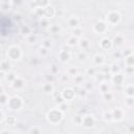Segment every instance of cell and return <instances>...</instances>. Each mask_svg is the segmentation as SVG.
<instances>
[{
  "label": "cell",
  "mask_w": 134,
  "mask_h": 134,
  "mask_svg": "<svg viewBox=\"0 0 134 134\" xmlns=\"http://www.w3.org/2000/svg\"><path fill=\"white\" fill-rule=\"evenodd\" d=\"M110 71H112L114 74H116L117 72L120 71V68H119V66H117L116 64H113L111 67H110Z\"/></svg>",
  "instance_id": "obj_17"
},
{
  "label": "cell",
  "mask_w": 134,
  "mask_h": 134,
  "mask_svg": "<svg viewBox=\"0 0 134 134\" xmlns=\"http://www.w3.org/2000/svg\"><path fill=\"white\" fill-rule=\"evenodd\" d=\"M101 46L105 49H109L110 47H111V41H110L109 39H104V40L101 42Z\"/></svg>",
  "instance_id": "obj_10"
},
{
  "label": "cell",
  "mask_w": 134,
  "mask_h": 134,
  "mask_svg": "<svg viewBox=\"0 0 134 134\" xmlns=\"http://www.w3.org/2000/svg\"><path fill=\"white\" fill-rule=\"evenodd\" d=\"M82 35V29H78L77 27H76V29L73 30V36H76V37H80Z\"/></svg>",
  "instance_id": "obj_20"
},
{
  "label": "cell",
  "mask_w": 134,
  "mask_h": 134,
  "mask_svg": "<svg viewBox=\"0 0 134 134\" xmlns=\"http://www.w3.org/2000/svg\"><path fill=\"white\" fill-rule=\"evenodd\" d=\"M68 24L70 27H73V28H76V27H78L79 25V20L76 18V17H71L68 20Z\"/></svg>",
  "instance_id": "obj_9"
},
{
  "label": "cell",
  "mask_w": 134,
  "mask_h": 134,
  "mask_svg": "<svg viewBox=\"0 0 134 134\" xmlns=\"http://www.w3.org/2000/svg\"><path fill=\"white\" fill-rule=\"evenodd\" d=\"M61 119H62V111L61 110L54 109L48 113V120H49V121H52V123H54V124L60 121Z\"/></svg>",
  "instance_id": "obj_1"
},
{
  "label": "cell",
  "mask_w": 134,
  "mask_h": 134,
  "mask_svg": "<svg viewBox=\"0 0 134 134\" xmlns=\"http://www.w3.org/2000/svg\"><path fill=\"white\" fill-rule=\"evenodd\" d=\"M66 108H67V105H66V104H62L61 107H60V110H61L62 112H64L65 110H66Z\"/></svg>",
  "instance_id": "obj_29"
},
{
  "label": "cell",
  "mask_w": 134,
  "mask_h": 134,
  "mask_svg": "<svg viewBox=\"0 0 134 134\" xmlns=\"http://www.w3.org/2000/svg\"><path fill=\"white\" fill-rule=\"evenodd\" d=\"M83 125L85 126V127H92L93 124H94V120L92 119V116H90V115H87V116H85L84 119H83Z\"/></svg>",
  "instance_id": "obj_5"
},
{
  "label": "cell",
  "mask_w": 134,
  "mask_h": 134,
  "mask_svg": "<svg viewBox=\"0 0 134 134\" xmlns=\"http://www.w3.org/2000/svg\"><path fill=\"white\" fill-rule=\"evenodd\" d=\"M114 42H115V44H121V43L123 42V37H121V36L115 37V40H114Z\"/></svg>",
  "instance_id": "obj_23"
},
{
  "label": "cell",
  "mask_w": 134,
  "mask_h": 134,
  "mask_svg": "<svg viewBox=\"0 0 134 134\" xmlns=\"http://www.w3.org/2000/svg\"><path fill=\"white\" fill-rule=\"evenodd\" d=\"M74 96V91L71 88H67L63 91V98L64 100H72Z\"/></svg>",
  "instance_id": "obj_4"
},
{
  "label": "cell",
  "mask_w": 134,
  "mask_h": 134,
  "mask_svg": "<svg viewBox=\"0 0 134 134\" xmlns=\"http://www.w3.org/2000/svg\"><path fill=\"white\" fill-rule=\"evenodd\" d=\"M126 94L128 96H134V85H130L126 88Z\"/></svg>",
  "instance_id": "obj_12"
},
{
  "label": "cell",
  "mask_w": 134,
  "mask_h": 134,
  "mask_svg": "<svg viewBox=\"0 0 134 134\" xmlns=\"http://www.w3.org/2000/svg\"><path fill=\"white\" fill-rule=\"evenodd\" d=\"M79 94H80V95H85V94H86V90L85 89H81L80 90V93H79Z\"/></svg>",
  "instance_id": "obj_31"
},
{
  "label": "cell",
  "mask_w": 134,
  "mask_h": 134,
  "mask_svg": "<svg viewBox=\"0 0 134 134\" xmlns=\"http://www.w3.org/2000/svg\"><path fill=\"white\" fill-rule=\"evenodd\" d=\"M73 72H76V70H74V69H71V70H70V73H73Z\"/></svg>",
  "instance_id": "obj_34"
},
{
  "label": "cell",
  "mask_w": 134,
  "mask_h": 134,
  "mask_svg": "<svg viewBox=\"0 0 134 134\" xmlns=\"http://www.w3.org/2000/svg\"><path fill=\"white\" fill-rule=\"evenodd\" d=\"M112 80H113V82L115 83V84H121V83L124 82V77H123V74H114L113 76V78H112Z\"/></svg>",
  "instance_id": "obj_8"
},
{
  "label": "cell",
  "mask_w": 134,
  "mask_h": 134,
  "mask_svg": "<svg viewBox=\"0 0 134 134\" xmlns=\"http://www.w3.org/2000/svg\"><path fill=\"white\" fill-rule=\"evenodd\" d=\"M49 29H50V31H53V33L56 34V33H59V31L61 30V27L59 25H56V26H52Z\"/></svg>",
  "instance_id": "obj_18"
},
{
  "label": "cell",
  "mask_w": 134,
  "mask_h": 134,
  "mask_svg": "<svg viewBox=\"0 0 134 134\" xmlns=\"http://www.w3.org/2000/svg\"><path fill=\"white\" fill-rule=\"evenodd\" d=\"M9 54H10V58L13 59V60H17L19 58V54H20V49L18 47H11L10 50H9Z\"/></svg>",
  "instance_id": "obj_3"
},
{
  "label": "cell",
  "mask_w": 134,
  "mask_h": 134,
  "mask_svg": "<svg viewBox=\"0 0 134 134\" xmlns=\"http://www.w3.org/2000/svg\"><path fill=\"white\" fill-rule=\"evenodd\" d=\"M59 59L61 62H67L70 59V54L67 50H61L59 54Z\"/></svg>",
  "instance_id": "obj_6"
},
{
  "label": "cell",
  "mask_w": 134,
  "mask_h": 134,
  "mask_svg": "<svg viewBox=\"0 0 134 134\" xmlns=\"http://www.w3.org/2000/svg\"><path fill=\"white\" fill-rule=\"evenodd\" d=\"M22 33H23V35H28L29 28H28V27H25V28H23V29H22Z\"/></svg>",
  "instance_id": "obj_28"
},
{
  "label": "cell",
  "mask_w": 134,
  "mask_h": 134,
  "mask_svg": "<svg viewBox=\"0 0 134 134\" xmlns=\"http://www.w3.org/2000/svg\"><path fill=\"white\" fill-rule=\"evenodd\" d=\"M68 80H69L68 74H64V76H62V78H61V81L62 82H68Z\"/></svg>",
  "instance_id": "obj_26"
},
{
  "label": "cell",
  "mask_w": 134,
  "mask_h": 134,
  "mask_svg": "<svg viewBox=\"0 0 134 134\" xmlns=\"http://www.w3.org/2000/svg\"><path fill=\"white\" fill-rule=\"evenodd\" d=\"M14 86H15L16 88H20V87H22V86H23V81H22V80H18V79L16 80V79H15Z\"/></svg>",
  "instance_id": "obj_16"
},
{
  "label": "cell",
  "mask_w": 134,
  "mask_h": 134,
  "mask_svg": "<svg viewBox=\"0 0 134 134\" xmlns=\"http://www.w3.org/2000/svg\"><path fill=\"white\" fill-rule=\"evenodd\" d=\"M50 45H52V42H50L49 40H45V41H44V46L49 47Z\"/></svg>",
  "instance_id": "obj_30"
},
{
  "label": "cell",
  "mask_w": 134,
  "mask_h": 134,
  "mask_svg": "<svg viewBox=\"0 0 134 134\" xmlns=\"http://www.w3.org/2000/svg\"><path fill=\"white\" fill-rule=\"evenodd\" d=\"M127 103H128V105H130V106L134 104V98H133V96H129V97H128Z\"/></svg>",
  "instance_id": "obj_25"
},
{
  "label": "cell",
  "mask_w": 134,
  "mask_h": 134,
  "mask_svg": "<svg viewBox=\"0 0 134 134\" xmlns=\"http://www.w3.org/2000/svg\"><path fill=\"white\" fill-rule=\"evenodd\" d=\"M80 45H81V47H87L88 45H89V42H88V40H82L81 42H80Z\"/></svg>",
  "instance_id": "obj_21"
},
{
  "label": "cell",
  "mask_w": 134,
  "mask_h": 134,
  "mask_svg": "<svg viewBox=\"0 0 134 134\" xmlns=\"http://www.w3.org/2000/svg\"><path fill=\"white\" fill-rule=\"evenodd\" d=\"M43 89H44V91L47 93H52L54 91V86L52 84H46L43 86Z\"/></svg>",
  "instance_id": "obj_14"
},
{
  "label": "cell",
  "mask_w": 134,
  "mask_h": 134,
  "mask_svg": "<svg viewBox=\"0 0 134 134\" xmlns=\"http://www.w3.org/2000/svg\"><path fill=\"white\" fill-rule=\"evenodd\" d=\"M104 95H105V97H106V100L111 101L112 98H113V94H112V93H108V91H107V92H105V93H104Z\"/></svg>",
  "instance_id": "obj_22"
},
{
  "label": "cell",
  "mask_w": 134,
  "mask_h": 134,
  "mask_svg": "<svg viewBox=\"0 0 134 134\" xmlns=\"http://www.w3.org/2000/svg\"><path fill=\"white\" fill-rule=\"evenodd\" d=\"M126 63L128 64V66H134V54H130L129 57L126 59Z\"/></svg>",
  "instance_id": "obj_13"
},
{
  "label": "cell",
  "mask_w": 134,
  "mask_h": 134,
  "mask_svg": "<svg viewBox=\"0 0 134 134\" xmlns=\"http://www.w3.org/2000/svg\"><path fill=\"white\" fill-rule=\"evenodd\" d=\"M93 62L95 63L96 65H101L104 63V57L101 56V54H96L95 57L93 58Z\"/></svg>",
  "instance_id": "obj_11"
},
{
  "label": "cell",
  "mask_w": 134,
  "mask_h": 134,
  "mask_svg": "<svg viewBox=\"0 0 134 134\" xmlns=\"http://www.w3.org/2000/svg\"><path fill=\"white\" fill-rule=\"evenodd\" d=\"M87 74H89V76H95V70H94V68H89L87 70Z\"/></svg>",
  "instance_id": "obj_24"
},
{
  "label": "cell",
  "mask_w": 134,
  "mask_h": 134,
  "mask_svg": "<svg viewBox=\"0 0 134 134\" xmlns=\"http://www.w3.org/2000/svg\"><path fill=\"white\" fill-rule=\"evenodd\" d=\"M35 40H36V37H35V36H31L29 39H28V41L30 42V43H33V42H31V41H35Z\"/></svg>",
  "instance_id": "obj_32"
},
{
  "label": "cell",
  "mask_w": 134,
  "mask_h": 134,
  "mask_svg": "<svg viewBox=\"0 0 134 134\" xmlns=\"http://www.w3.org/2000/svg\"><path fill=\"white\" fill-rule=\"evenodd\" d=\"M112 115H113V119H114V120L121 121V119H123L124 112H123V110H121V108H117V109L114 110V111H112Z\"/></svg>",
  "instance_id": "obj_7"
},
{
  "label": "cell",
  "mask_w": 134,
  "mask_h": 134,
  "mask_svg": "<svg viewBox=\"0 0 134 134\" xmlns=\"http://www.w3.org/2000/svg\"><path fill=\"white\" fill-rule=\"evenodd\" d=\"M104 117H105V120H112L113 119V115H112V112H106L105 114H104Z\"/></svg>",
  "instance_id": "obj_19"
},
{
  "label": "cell",
  "mask_w": 134,
  "mask_h": 134,
  "mask_svg": "<svg viewBox=\"0 0 134 134\" xmlns=\"http://www.w3.org/2000/svg\"><path fill=\"white\" fill-rule=\"evenodd\" d=\"M107 20L110 24L115 25L116 23H119L121 20V15L119 13H116V12H111V13L108 14V16H107Z\"/></svg>",
  "instance_id": "obj_2"
},
{
  "label": "cell",
  "mask_w": 134,
  "mask_h": 134,
  "mask_svg": "<svg viewBox=\"0 0 134 134\" xmlns=\"http://www.w3.org/2000/svg\"><path fill=\"white\" fill-rule=\"evenodd\" d=\"M82 80H83L82 77H76V78H74V82H76L77 84H80V83L82 82Z\"/></svg>",
  "instance_id": "obj_27"
},
{
  "label": "cell",
  "mask_w": 134,
  "mask_h": 134,
  "mask_svg": "<svg viewBox=\"0 0 134 134\" xmlns=\"http://www.w3.org/2000/svg\"><path fill=\"white\" fill-rule=\"evenodd\" d=\"M80 60H83V59H85L86 58V54H80Z\"/></svg>",
  "instance_id": "obj_33"
},
{
  "label": "cell",
  "mask_w": 134,
  "mask_h": 134,
  "mask_svg": "<svg viewBox=\"0 0 134 134\" xmlns=\"http://www.w3.org/2000/svg\"><path fill=\"white\" fill-rule=\"evenodd\" d=\"M78 43H79V40H78V37H76V36L71 37L68 40V44L69 45H77Z\"/></svg>",
  "instance_id": "obj_15"
}]
</instances>
